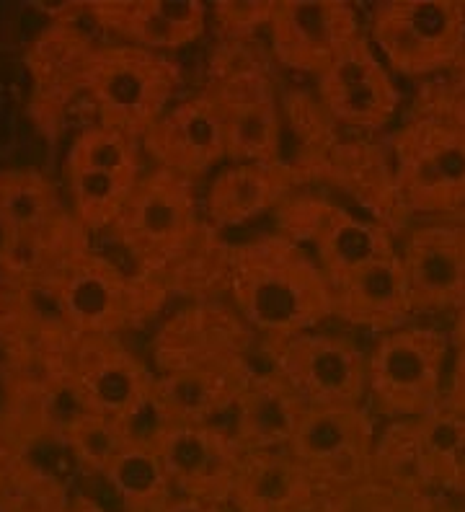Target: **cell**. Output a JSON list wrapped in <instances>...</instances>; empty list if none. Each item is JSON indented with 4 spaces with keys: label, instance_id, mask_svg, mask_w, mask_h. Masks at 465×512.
<instances>
[{
    "label": "cell",
    "instance_id": "74e56055",
    "mask_svg": "<svg viewBox=\"0 0 465 512\" xmlns=\"http://www.w3.org/2000/svg\"><path fill=\"white\" fill-rule=\"evenodd\" d=\"M65 512H112V510H106V507L96 505L93 500H73Z\"/></svg>",
    "mask_w": 465,
    "mask_h": 512
},
{
    "label": "cell",
    "instance_id": "d590c367",
    "mask_svg": "<svg viewBox=\"0 0 465 512\" xmlns=\"http://www.w3.org/2000/svg\"><path fill=\"white\" fill-rule=\"evenodd\" d=\"M21 461H24V458L13 450V445L8 443L6 438H0V492L6 489V484L11 481V476L16 474Z\"/></svg>",
    "mask_w": 465,
    "mask_h": 512
},
{
    "label": "cell",
    "instance_id": "ac0fdd59",
    "mask_svg": "<svg viewBox=\"0 0 465 512\" xmlns=\"http://www.w3.org/2000/svg\"><path fill=\"white\" fill-rule=\"evenodd\" d=\"M88 13L122 44L158 55L194 44L210 21V8L199 0H114L93 3Z\"/></svg>",
    "mask_w": 465,
    "mask_h": 512
},
{
    "label": "cell",
    "instance_id": "484cf974",
    "mask_svg": "<svg viewBox=\"0 0 465 512\" xmlns=\"http://www.w3.org/2000/svg\"><path fill=\"white\" fill-rule=\"evenodd\" d=\"M101 479L122 502L124 512H158L176 497L166 466L150 445H127Z\"/></svg>",
    "mask_w": 465,
    "mask_h": 512
},
{
    "label": "cell",
    "instance_id": "d4e9b609",
    "mask_svg": "<svg viewBox=\"0 0 465 512\" xmlns=\"http://www.w3.org/2000/svg\"><path fill=\"white\" fill-rule=\"evenodd\" d=\"M370 484L388 489L403 500L440 497L434 492L414 422H385L383 430H378Z\"/></svg>",
    "mask_w": 465,
    "mask_h": 512
},
{
    "label": "cell",
    "instance_id": "5b68a950",
    "mask_svg": "<svg viewBox=\"0 0 465 512\" xmlns=\"http://www.w3.org/2000/svg\"><path fill=\"white\" fill-rule=\"evenodd\" d=\"M367 39L393 75L445 78L465 47V3L385 0L370 8Z\"/></svg>",
    "mask_w": 465,
    "mask_h": 512
},
{
    "label": "cell",
    "instance_id": "ffe728a7",
    "mask_svg": "<svg viewBox=\"0 0 465 512\" xmlns=\"http://www.w3.org/2000/svg\"><path fill=\"white\" fill-rule=\"evenodd\" d=\"M331 293L334 319L378 337L409 324L416 313L398 251L331 282Z\"/></svg>",
    "mask_w": 465,
    "mask_h": 512
},
{
    "label": "cell",
    "instance_id": "4fadbf2b",
    "mask_svg": "<svg viewBox=\"0 0 465 512\" xmlns=\"http://www.w3.org/2000/svg\"><path fill=\"white\" fill-rule=\"evenodd\" d=\"M272 55L287 70L321 75L360 37V13L344 0H282L267 26Z\"/></svg>",
    "mask_w": 465,
    "mask_h": 512
},
{
    "label": "cell",
    "instance_id": "44dd1931",
    "mask_svg": "<svg viewBox=\"0 0 465 512\" xmlns=\"http://www.w3.org/2000/svg\"><path fill=\"white\" fill-rule=\"evenodd\" d=\"M290 184V171L279 161H228L212 174L199 205L215 228L230 231L282 205Z\"/></svg>",
    "mask_w": 465,
    "mask_h": 512
},
{
    "label": "cell",
    "instance_id": "cb8c5ba5",
    "mask_svg": "<svg viewBox=\"0 0 465 512\" xmlns=\"http://www.w3.org/2000/svg\"><path fill=\"white\" fill-rule=\"evenodd\" d=\"M70 218L50 179L39 171H6L0 174V231L11 241H47L60 244Z\"/></svg>",
    "mask_w": 465,
    "mask_h": 512
},
{
    "label": "cell",
    "instance_id": "6da1fadb",
    "mask_svg": "<svg viewBox=\"0 0 465 512\" xmlns=\"http://www.w3.org/2000/svg\"><path fill=\"white\" fill-rule=\"evenodd\" d=\"M225 280L238 319L269 347L334 319L329 277L313 254L285 233L230 246Z\"/></svg>",
    "mask_w": 465,
    "mask_h": 512
},
{
    "label": "cell",
    "instance_id": "f1b7e54d",
    "mask_svg": "<svg viewBox=\"0 0 465 512\" xmlns=\"http://www.w3.org/2000/svg\"><path fill=\"white\" fill-rule=\"evenodd\" d=\"M143 145L106 125H93L73 140L65 171H91V174L140 176L143 174Z\"/></svg>",
    "mask_w": 465,
    "mask_h": 512
},
{
    "label": "cell",
    "instance_id": "1f68e13d",
    "mask_svg": "<svg viewBox=\"0 0 465 512\" xmlns=\"http://www.w3.org/2000/svg\"><path fill=\"white\" fill-rule=\"evenodd\" d=\"M277 3L267 0H220L210 8L215 29L230 44L246 42L259 32H267Z\"/></svg>",
    "mask_w": 465,
    "mask_h": 512
},
{
    "label": "cell",
    "instance_id": "9a60e30c",
    "mask_svg": "<svg viewBox=\"0 0 465 512\" xmlns=\"http://www.w3.org/2000/svg\"><path fill=\"white\" fill-rule=\"evenodd\" d=\"M65 381L83 409L122 419L153 391L155 373L119 337H75L65 357Z\"/></svg>",
    "mask_w": 465,
    "mask_h": 512
},
{
    "label": "cell",
    "instance_id": "ba28073f",
    "mask_svg": "<svg viewBox=\"0 0 465 512\" xmlns=\"http://www.w3.org/2000/svg\"><path fill=\"white\" fill-rule=\"evenodd\" d=\"M274 373L308 409L365 406L367 350L357 339L313 329L269 347Z\"/></svg>",
    "mask_w": 465,
    "mask_h": 512
},
{
    "label": "cell",
    "instance_id": "f35d334b",
    "mask_svg": "<svg viewBox=\"0 0 465 512\" xmlns=\"http://www.w3.org/2000/svg\"><path fill=\"white\" fill-rule=\"evenodd\" d=\"M228 512H230V510H228Z\"/></svg>",
    "mask_w": 465,
    "mask_h": 512
},
{
    "label": "cell",
    "instance_id": "7402d4cb",
    "mask_svg": "<svg viewBox=\"0 0 465 512\" xmlns=\"http://www.w3.org/2000/svg\"><path fill=\"white\" fill-rule=\"evenodd\" d=\"M308 406L274 370L251 373L243 383L225 427L243 453L287 448L303 422Z\"/></svg>",
    "mask_w": 465,
    "mask_h": 512
},
{
    "label": "cell",
    "instance_id": "30bf717a",
    "mask_svg": "<svg viewBox=\"0 0 465 512\" xmlns=\"http://www.w3.org/2000/svg\"><path fill=\"white\" fill-rule=\"evenodd\" d=\"M285 228V236L313 254L329 282L398 251L388 225L316 197L290 202L285 207Z\"/></svg>",
    "mask_w": 465,
    "mask_h": 512
},
{
    "label": "cell",
    "instance_id": "2e32d148",
    "mask_svg": "<svg viewBox=\"0 0 465 512\" xmlns=\"http://www.w3.org/2000/svg\"><path fill=\"white\" fill-rule=\"evenodd\" d=\"M140 145L155 169L171 171L186 182H197L228 163L223 122L207 94L171 104Z\"/></svg>",
    "mask_w": 465,
    "mask_h": 512
},
{
    "label": "cell",
    "instance_id": "5bb4252c",
    "mask_svg": "<svg viewBox=\"0 0 465 512\" xmlns=\"http://www.w3.org/2000/svg\"><path fill=\"white\" fill-rule=\"evenodd\" d=\"M416 313H465V218H424L398 244Z\"/></svg>",
    "mask_w": 465,
    "mask_h": 512
},
{
    "label": "cell",
    "instance_id": "836d02e7",
    "mask_svg": "<svg viewBox=\"0 0 465 512\" xmlns=\"http://www.w3.org/2000/svg\"><path fill=\"white\" fill-rule=\"evenodd\" d=\"M290 512H352V505H349V494L316 489L300 505L292 507Z\"/></svg>",
    "mask_w": 465,
    "mask_h": 512
},
{
    "label": "cell",
    "instance_id": "4316f807",
    "mask_svg": "<svg viewBox=\"0 0 465 512\" xmlns=\"http://www.w3.org/2000/svg\"><path fill=\"white\" fill-rule=\"evenodd\" d=\"M416 438L440 497H465V417L440 406L414 419Z\"/></svg>",
    "mask_w": 465,
    "mask_h": 512
},
{
    "label": "cell",
    "instance_id": "7c38bea8",
    "mask_svg": "<svg viewBox=\"0 0 465 512\" xmlns=\"http://www.w3.org/2000/svg\"><path fill=\"white\" fill-rule=\"evenodd\" d=\"M316 81L326 112L352 130H385L401 109L396 75L383 63L367 34L354 39Z\"/></svg>",
    "mask_w": 465,
    "mask_h": 512
},
{
    "label": "cell",
    "instance_id": "d6986e66",
    "mask_svg": "<svg viewBox=\"0 0 465 512\" xmlns=\"http://www.w3.org/2000/svg\"><path fill=\"white\" fill-rule=\"evenodd\" d=\"M251 373L243 360L166 365L155 373L153 394L174 425H212L228 417Z\"/></svg>",
    "mask_w": 465,
    "mask_h": 512
},
{
    "label": "cell",
    "instance_id": "8d00e7d4",
    "mask_svg": "<svg viewBox=\"0 0 465 512\" xmlns=\"http://www.w3.org/2000/svg\"><path fill=\"white\" fill-rule=\"evenodd\" d=\"M442 83H445V86L458 96V99L465 101V47L463 52H460L458 60H455L453 68H450V73L442 78Z\"/></svg>",
    "mask_w": 465,
    "mask_h": 512
},
{
    "label": "cell",
    "instance_id": "e0dca14e",
    "mask_svg": "<svg viewBox=\"0 0 465 512\" xmlns=\"http://www.w3.org/2000/svg\"><path fill=\"white\" fill-rule=\"evenodd\" d=\"M155 450L176 494L228 507L243 450L225 422L174 425Z\"/></svg>",
    "mask_w": 465,
    "mask_h": 512
},
{
    "label": "cell",
    "instance_id": "d6a6232c",
    "mask_svg": "<svg viewBox=\"0 0 465 512\" xmlns=\"http://www.w3.org/2000/svg\"><path fill=\"white\" fill-rule=\"evenodd\" d=\"M458 331L450 337V368H447V386L442 406L465 417V313H460Z\"/></svg>",
    "mask_w": 465,
    "mask_h": 512
},
{
    "label": "cell",
    "instance_id": "277c9868",
    "mask_svg": "<svg viewBox=\"0 0 465 512\" xmlns=\"http://www.w3.org/2000/svg\"><path fill=\"white\" fill-rule=\"evenodd\" d=\"M81 83L99 112V125L140 140L171 107L181 86V68L168 55L109 44L88 52Z\"/></svg>",
    "mask_w": 465,
    "mask_h": 512
},
{
    "label": "cell",
    "instance_id": "603a6c76",
    "mask_svg": "<svg viewBox=\"0 0 465 512\" xmlns=\"http://www.w3.org/2000/svg\"><path fill=\"white\" fill-rule=\"evenodd\" d=\"M316 489L303 463L287 448L248 450L230 489L228 510L290 512Z\"/></svg>",
    "mask_w": 465,
    "mask_h": 512
},
{
    "label": "cell",
    "instance_id": "3957f363",
    "mask_svg": "<svg viewBox=\"0 0 465 512\" xmlns=\"http://www.w3.org/2000/svg\"><path fill=\"white\" fill-rule=\"evenodd\" d=\"M450 334L432 324H403L367 350L365 406L383 422H414L445 401Z\"/></svg>",
    "mask_w": 465,
    "mask_h": 512
},
{
    "label": "cell",
    "instance_id": "f546056e",
    "mask_svg": "<svg viewBox=\"0 0 465 512\" xmlns=\"http://www.w3.org/2000/svg\"><path fill=\"white\" fill-rule=\"evenodd\" d=\"M62 440L83 469L99 476H104L119 453L130 445L117 419L93 412H83L73 419L68 430L62 432Z\"/></svg>",
    "mask_w": 465,
    "mask_h": 512
},
{
    "label": "cell",
    "instance_id": "4dcf8cb0",
    "mask_svg": "<svg viewBox=\"0 0 465 512\" xmlns=\"http://www.w3.org/2000/svg\"><path fill=\"white\" fill-rule=\"evenodd\" d=\"M68 505V492L60 479L26 458L0 492V512H65Z\"/></svg>",
    "mask_w": 465,
    "mask_h": 512
},
{
    "label": "cell",
    "instance_id": "e575fe53",
    "mask_svg": "<svg viewBox=\"0 0 465 512\" xmlns=\"http://www.w3.org/2000/svg\"><path fill=\"white\" fill-rule=\"evenodd\" d=\"M158 512H228V507L215 505V502H205V500H194V497H171L166 505L161 507Z\"/></svg>",
    "mask_w": 465,
    "mask_h": 512
},
{
    "label": "cell",
    "instance_id": "52a82bcc",
    "mask_svg": "<svg viewBox=\"0 0 465 512\" xmlns=\"http://www.w3.org/2000/svg\"><path fill=\"white\" fill-rule=\"evenodd\" d=\"M199 215L194 182L153 166L140 174L112 233L140 267L161 269L192 246Z\"/></svg>",
    "mask_w": 465,
    "mask_h": 512
},
{
    "label": "cell",
    "instance_id": "8fae6325",
    "mask_svg": "<svg viewBox=\"0 0 465 512\" xmlns=\"http://www.w3.org/2000/svg\"><path fill=\"white\" fill-rule=\"evenodd\" d=\"M225 132L228 161H277L282 148L277 94L264 68L230 57L210 91Z\"/></svg>",
    "mask_w": 465,
    "mask_h": 512
},
{
    "label": "cell",
    "instance_id": "9c48e42d",
    "mask_svg": "<svg viewBox=\"0 0 465 512\" xmlns=\"http://www.w3.org/2000/svg\"><path fill=\"white\" fill-rule=\"evenodd\" d=\"M378 422L367 406L308 409L292 443V456L323 492L352 494L370 484Z\"/></svg>",
    "mask_w": 465,
    "mask_h": 512
},
{
    "label": "cell",
    "instance_id": "7a4b0ae2",
    "mask_svg": "<svg viewBox=\"0 0 465 512\" xmlns=\"http://www.w3.org/2000/svg\"><path fill=\"white\" fill-rule=\"evenodd\" d=\"M398 205L422 218L465 213V101L429 86L391 140Z\"/></svg>",
    "mask_w": 465,
    "mask_h": 512
},
{
    "label": "cell",
    "instance_id": "8992f818",
    "mask_svg": "<svg viewBox=\"0 0 465 512\" xmlns=\"http://www.w3.org/2000/svg\"><path fill=\"white\" fill-rule=\"evenodd\" d=\"M52 306L75 337H117L153 308V290L104 256L73 251L47 277Z\"/></svg>",
    "mask_w": 465,
    "mask_h": 512
},
{
    "label": "cell",
    "instance_id": "83f0119b",
    "mask_svg": "<svg viewBox=\"0 0 465 512\" xmlns=\"http://www.w3.org/2000/svg\"><path fill=\"white\" fill-rule=\"evenodd\" d=\"M140 176L65 171L73 220L83 231H112Z\"/></svg>",
    "mask_w": 465,
    "mask_h": 512
}]
</instances>
